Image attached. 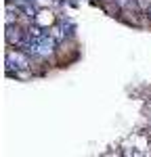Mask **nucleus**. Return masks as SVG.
Here are the masks:
<instances>
[{"mask_svg": "<svg viewBox=\"0 0 151 157\" xmlns=\"http://www.w3.org/2000/svg\"><path fill=\"white\" fill-rule=\"evenodd\" d=\"M126 2H128V0H118V6H120V9H126Z\"/></svg>", "mask_w": 151, "mask_h": 157, "instance_id": "4", "label": "nucleus"}, {"mask_svg": "<svg viewBox=\"0 0 151 157\" xmlns=\"http://www.w3.org/2000/svg\"><path fill=\"white\" fill-rule=\"evenodd\" d=\"M6 29H9V32H6V40H9V44H21V29H19V27H13L11 23H9Z\"/></svg>", "mask_w": 151, "mask_h": 157, "instance_id": "2", "label": "nucleus"}, {"mask_svg": "<svg viewBox=\"0 0 151 157\" xmlns=\"http://www.w3.org/2000/svg\"><path fill=\"white\" fill-rule=\"evenodd\" d=\"M6 57H9V63H17L15 67H29V59L19 50H9Z\"/></svg>", "mask_w": 151, "mask_h": 157, "instance_id": "1", "label": "nucleus"}, {"mask_svg": "<svg viewBox=\"0 0 151 157\" xmlns=\"http://www.w3.org/2000/svg\"><path fill=\"white\" fill-rule=\"evenodd\" d=\"M149 6H151V0H137V9H138L141 13L149 11Z\"/></svg>", "mask_w": 151, "mask_h": 157, "instance_id": "3", "label": "nucleus"}]
</instances>
